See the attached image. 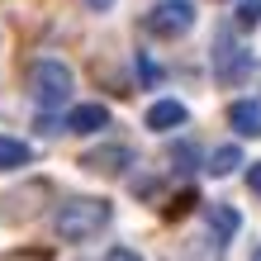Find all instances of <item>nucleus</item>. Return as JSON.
Returning a JSON list of instances; mask_svg holds the SVG:
<instances>
[{
  "mask_svg": "<svg viewBox=\"0 0 261 261\" xmlns=\"http://www.w3.org/2000/svg\"><path fill=\"white\" fill-rule=\"evenodd\" d=\"M238 162H242V152H238L233 143H223V147H214V152H209L204 171H209V176H233V171H238Z\"/></svg>",
  "mask_w": 261,
  "mask_h": 261,
  "instance_id": "9d476101",
  "label": "nucleus"
},
{
  "mask_svg": "<svg viewBox=\"0 0 261 261\" xmlns=\"http://www.w3.org/2000/svg\"><path fill=\"white\" fill-rule=\"evenodd\" d=\"M133 157H128V147H119V143H110V147H95V152H86L81 157V166L86 171H95V176H124V166H128Z\"/></svg>",
  "mask_w": 261,
  "mask_h": 261,
  "instance_id": "39448f33",
  "label": "nucleus"
},
{
  "mask_svg": "<svg viewBox=\"0 0 261 261\" xmlns=\"http://www.w3.org/2000/svg\"><path fill=\"white\" fill-rule=\"evenodd\" d=\"M204 219H209V228H214V238H219V242H228V238L238 233V209H228V204H209Z\"/></svg>",
  "mask_w": 261,
  "mask_h": 261,
  "instance_id": "1a4fd4ad",
  "label": "nucleus"
},
{
  "mask_svg": "<svg viewBox=\"0 0 261 261\" xmlns=\"http://www.w3.org/2000/svg\"><path fill=\"white\" fill-rule=\"evenodd\" d=\"M29 162V147L19 143V138H0V171H14V166Z\"/></svg>",
  "mask_w": 261,
  "mask_h": 261,
  "instance_id": "9b49d317",
  "label": "nucleus"
},
{
  "mask_svg": "<svg viewBox=\"0 0 261 261\" xmlns=\"http://www.w3.org/2000/svg\"><path fill=\"white\" fill-rule=\"evenodd\" d=\"M143 29L152 38H180V34L195 29V5H190V0H162V5L147 10Z\"/></svg>",
  "mask_w": 261,
  "mask_h": 261,
  "instance_id": "7ed1b4c3",
  "label": "nucleus"
},
{
  "mask_svg": "<svg viewBox=\"0 0 261 261\" xmlns=\"http://www.w3.org/2000/svg\"><path fill=\"white\" fill-rule=\"evenodd\" d=\"M209 57H214V76H219L223 86H238L242 76L252 71V53H247V48H238L228 34L214 38V53H209Z\"/></svg>",
  "mask_w": 261,
  "mask_h": 261,
  "instance_id": "20e7f679",
  "label": "nucleus"
},
{
  "mask_svg": "<svg viewBox=\"0 0 261 261\" xmlns=\"http://www.w3.org/2000/svg\"><path fill=\"white\" fill-rule=\"evenodd\" d=\"M105 124H110V110H105V105H76V110L67 114L71 133H100Z\"/></svg>",
  "mask_w": 261,
  "mask_h": 261,
  "instance_id": "6e6552de",
  "label": "nucleus"
},
{
  "mask_svg": "<svg viewBox=\"0 0 261 261\" xmlns=\"http://www.w3.org/2000/svg\"><path fill=\"white\" fill-rule=\"evenodd\" d=\"M247 261H261V247H256V252H252V256H247Z\"/></svg>",
  "mask_w": 261,
  "mask_h": 261,
  "instance_id": "f3484780",
  "label": "nucleus"
},
{
  "mask_svg": "<svg viewBox=\"0 0 261 261\" xmlns=\"http://www.w3.org/2000/svg\"><path fill=\"white\" fill-rule=\"evenodd\" d=\"M228 124L242 138H261V105L256 100H233L228 105Z\"/></svg>",
  "mask_w": 261,
  "mask_h": 261,
  "instance_id": "423d86ee",
  "label": "nucleus"
},
{
  "mask_svg": "<svg viewBox=\"0 0 261 261\" xmlns=\"http://www.w3.org/2000/svg\"><path fill=\"white\" fill-rule=\"evenodd\" d=\"M105 261H143V256H138V252H128V247H114Z\"/></svg>",
  "mask_w": 261,
  "mask_h": 261,
  "instance_id": "2eb2a0df",
  "label": "nucleus"
},
{
  "mask_svg": "<svg viewBox=\"0 0 261 261\" xmlns=\"http://www.w3.org/2000/svg\"><path fill=\"white\" fill-rule=\"evenodd\" d=\"M238 29H256L261 24V0H238Z\"/></svg>",
  "mask_w": 261,
  "mask_h": 261,
  "instance_id": "f8f14e48",
  "label": "nucleus"
},
{
  "mask_svg": "<svg viewBox=\"0 0 261 261\" xmlns=\"http://www.w3.org/2000/svg\"><path fill=\"white\" fill-rule=\"evenodd\" d=\"M86 10H95V14H105V10H114V0H86Z\"/></svg>",
  "mask_w": 261,
  "mask_h": 261,
  "instance_id": "dca6fc26",
  "label": "nucleus"
},
{
  "mask_svg": "<svg viewBox=\"0 0 261 261\" xmlns=\"http://www.w3.org/2000/svg\"><path fill=\"white\" fill-rule=\"evenodd\" d=\"M29 95H34V105H43V110H62L71 100V71L57 62V57L34 62L29 67Z\"/></svg>",
  "mask_w": 261,
  "mask_h": 261,
  "instance_id": "f03ea898",
  "label": "nucleus"
},
{
  "mask_svg": "<svg viewBox=\"0 0 261 261\" xmlns=\"http://www.w3.org/2000/svg\"><path fill=\"white\" fill-rule=\"evenodd\" d=\"M105 223H110V199H90V195L67 199V204L57 209V219H53L62 242H90V238H100Z\"/></svg>",
  "mask_w": 261,
  "mask_h": 261,
  "instance_id": "f257e3e1",
  "label": "nucleus"
},
{
  "mask_svg": "<svg viewBox=\"0 0 261 261\" xmlns=\"http://www.w3.org/2000/svg\"><path fill=\"white\" fill-rule=\"evenodd\" d=\"M190 157H195V147H190V143H180V147H171V162L180 166V171H190V166H195Z\"/></svg>",
  "mask_w": 261,
  "mask_h": 261,
  "instance_id": "ddd939ff",
  "label": "nucleus"
},
{
  "mask_svg": "<svg viewBox=\"0 0 261 261\" xmlns=\"http://www.w3.org/2000/svg\"><path fill=\"white\" fill-rule=\"evenodd\" d=\"M180 124H186V105H180V100H157V105L147 110V128H152V133H171V128H180Z\"/></svg>",
  "mask_w": 261,
  "mask_h": 261,
  "instance_id": "0eeeda50",
  "label": "nucleus"
},
{
  "mask_svg": "<svg viewBox=\"0 0 261 261\" xmlns=\"http://www.w3.org/2000/svg\"><path fill=\"white\" fill-rule=\"evenodd\" d=\"M247 190L261 199V162H252V171H247Z\"/></svg>",
  "mask_w": 261,
  "mask_h": 261,
  "instance_id": "4468645a",
  "label": "nucleus"
}]
</instances>
